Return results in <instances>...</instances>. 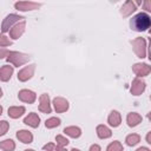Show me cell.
<instances>
[{"label": "cell", "mask_w": 151, "mask_h": 151, "mask_svg": "<svg viewBox=\"0 0 151 151\" xmlns=\"http://www.w3.org/2000/svg\"><path fill=\"white\" fill-rule=\"evenodd\" d=\"M18 138L21 139L24 143H31V140H32V136L27 131H20V132H18Z\"/></svg>", "instance_id": "cell-14"}, {"label": "cell", "mask_w": 151, "mask_h": 151, "mask_svg": "<svg viewBox=\"0 0 151 151\" xmlns=\"http://www.w3.org/2000/svg\"><path fill=\"white\" fill-rule=\"evenodd\" d=\"M1 112H2V107L0 106V114H1Z\"/></svg>", "instance_id": "cell-22"}, {"label": "cell", "mask_w": 151, "mask_h": 151, "mask_svg": "<svg viewBox=\"0 0 151 151\" xmlns=\"http://www.w3.org/2000/svg\"><path fill=\"white\" fill-rule=\"evenodd\" d=\"M109 122H110V124L113 125V126H118V125H119L120 117H119V114H118L117 111L111 112V116H110V118H109Z\"/></svg>", "instance_id": "cell-13"}, {"label": "cell", "mask_w": 151, "mask_h": 151, "mask_svg": "<svg viewBox=\"0 0 151 151\" xmlns=\"http://www.w3.org/2000/svg\"><path fill=\"white\" fill-rule=\"evenodd\" d=\"M8 129V124L7 122H0V136L4 134Z\"/></svg>", "instance_id": "cell-18"}, {"label": "cell", "mask_w": 151, "mask_h": 151, "mask_svg": "<svg viewBox=\"0 0 151 151\" xmlns=\"http://www.w3.org/2000/svg\"><path fill=\"white\" fill-rule=\"evenodd\" d=\"M0 45H11V41L6 37L0 35Z\"/></svg>", "instance_id": "cell-19"}, {"label": "cell", "mask_w": 151, "mask_h": 151, "mask_svg": "<svg viewBox=\"0 0 151 151\" xmlns=\"http://www.w3.org/2000/svg\"><path fill=\"white\" fill-rule=\"evenodd\" d=\"M33 70H34V65H31L29 67H26V68H24L19 74H18V78L20 79V80H22V81H25V80H27L28 78H31L32 77V73H33Z\"/></svg>", "instance_id": "cell-4"}, {"label": "cell", "mask_w": 151, "mask_h": 151, "mask_svg": "<svg viewBox=\"0 0 151 151\" xmlns=\"http://www.w3.org/2000/svg\"><path fill=\"white\" fill-rule=\"evenodd\" d=\"M15 7L18 9H20V11H31V9H34V8L40 7V5L32 4V2H20V4H17Z\"/></svg>", "instance_id": "cell-7"}, {"label": "cell", "mask_w": 151, "mask_h": 151, "mask_svg": "<svg viewBox=\"0 0 151 151\" xmlns=\"http://www.w3.org/2000/svg\"><path fill=\"white\" fill-rule=\"evenodd\" d=\"M59 124H60L59 118H51V119L46 120V126L47 127H54V126H58Z\"/></svg>", "instance_id": "cell-17"}, {"label": "cell", "mask_w": 151, "mask_h": 151, "mask_svg": "<svg viewBox=\"0 0 151 151\" xmlns=\"http://www.w3.org/2000/svg\"><path fill=\"white\" fill-rule=\"evenodd\" d=\"M25 124H27V125H31L32 127H37L38 125H39V122H40V119H39V117L35 114V113H31L28 117H26L25 118Z\"/></svg>", "instance_id": "cell-6"}, {"label": "cell", "mask_w": 151, "mask_h": 151, "mask_svg": "<svg viewBox=\"0 0 151 151\" xmlns=\"http://www.w3.org/2000/svg\"><path fill=\"white\" fill-rule=\"evenodd\" d=\"M65 132L72 137H79L80 136V130L78 127H67V129H65Z\"/></svg>", "instance_id": "cell-16"}, {"label": "cell", "mask_w": 151, "mask_h": 151, "mask_svg": "<svg viewBox=\"0 0 151 151\" xmlns=\"http://www.w3.org/2000/svg\"><path fill=\"white\" fill-rule=\"evenodd\" d=\"M57 140H59L61 144H67V142H68L67 139H65V138H63V137H60V136L57 137Z\"/></svg>", "instance_id": "cell-20"}, {"label": "cell", "mask_w": 151, "mask_h": 151, "mask_svg": "<svg viewBox=\"0 0 151 151\" xmlns=\"http://www.w3.org/2000/svg\"><path fill=\"white\" fill-rule=\"evenodd\" d=\"M40 101H41V104H40V110L44 111V112H46V113H48V112L51 111L50 103H48V96H47V94H42V96L40 97Z\"/></svg>", "instance_id": "cell-8"}, {"label": "cell", "mask_w": 151, "mask_h": 151, "mask_svg": "<svg viewBox=\"0 0 151 151\" xmlns=\"http://www.w3.org/2000/svg\"><path fill=\"white\" fill-rule=\"evenodd\" d=\"M18 19H24L22 17H18V15H14V14H11V15H8L7 18H6V20L4 21V24H2V31L4 32H6L8 28H9V26L14 22V21H17Z\"/></svg>", "instance_id": "cell-5"}, {"label": "cell", "mask_w": 151, "mask_h": 151, "mask_svg": "<svg viewBox=\"0 0 151 151\" xmlns=\"http://www.w3.org/2000/svg\"><path fill=\"white\" fill-rule=\"evenodd\" d=\"M19 98H20L21 100H24V101L32 103V101H34V99H35V94H34L32 91L22 90V91H20V93H19Z\"/></svg>", "instance_id": "cell-3"}, {"label": "cell", "mask_w": 151, "mask_h": 151, "mask_svg": "<svg viewBox=\"0 0 151 151\" xmlns=\"http://www.w3.org/2000/svg\"><path fill=\"white\" fill-rule=\"evenodd\" d=\"M12 72H13V68H12V67H9V66H4V67L0 70V78L6 81V80H8V79L11 78Z\"/></svg>", "instance_id": "cell-10"}, {"label": "cell", "mask_w": 151, "mask_h": 151, "mask_svg": "<svg viewBox=\"0 0 151 151\" xmlns=\"http://www.w3.org/2000/svg\"><path fill=\"white\" fill-rule=\"evenodd\" d=\"M7 53H8V51H7V50H0V58H4Z\"/></svg>", "instance_id": "cell-21"}, {"label": "cell", "mask_w": 151, "mask_h": 151, "mask_svg": "<svg viewBox=\"0 0 151 151\" xmlns=\"http://www.w3.org/2000/svg\"><path fill=\"white\" fill-rule=\"evenodd\" d=\"M111 1H118V0H111Z\"/></svg>", "instance_id": "cell-23"}, {"label": "cell", "mask_w": 151, "mask_h": 151, "mask_svg": "<svg viewBox=\"0 0 151 151\" xmlns=\"http://www.w3.org/2000/svg\"><path fill=\"white\" fill-rule=\"evenodd\" d=\"M28 55L26 54H22V53H18V52H12L9 53V57H8V60H11L12 63H14V65L19 66L21 64H24L25 61L28 60Z\"/></svg>", "instance_id": "cell-2"}, {"label": "cell", "mask_w": 151, "mask_h": 151, "mask_svg": "<svg viewBox=\"0 0 151 151\" xmlns=\"http://www.w3.org/2000/svg\"><path fill=\"white\" fill-rule=\"evenodd\" d=\"M24 112H25V109H24V107H11V109L8 110V114H9L11 117H13V118L20 117Z\"/></svg>", "instance_id": "cell-12"}, {"label": "cell", "mask_w": 151, "mask_h": 151, "mask_svg": "<svg viewBox=\"0 0 151 151\" xmlns=\"http://www.w3.org/2000/svg\"><path fill=\"white\" fill-rule=\"evenodd\" d=\"M130 26L133 31H138V32L145 31L150 26V17L145 13H139L131 19Z\"/></svg>", "instance_id": "cell-1"}, {"label": "cell", "mask_w": 151, "mask_h": 151, "mask_svg": "<svg viewBox=\"0 0 151 151\" xmlns=\"http://www.w3.org/2000/svg\"><path fill=\"white\" fill-rule=\"evenodd\" d=\"M54 107H55L57 111H60V112H61V111L67 110L68 104H67L66 100H64V99H61V98H57V99H54Z\"/></svg>", "instance_id": "cell-9"}, {"label": "cell", "mask_w": 151, "mask_h": 151, "mask_svg": "<svg viewBox=\"0 0 151 151\" xmlns=\"http://www.w3.org/2000/svg\"><path fill=\"white\" fill-rule=\"evenodd\" d=\"M0 97H1V90H0Z\"/></svg>", "instance_id": "cell-24"}, {"label": "cell", "mask_w": 151, "mask_h": 151, "mask_svg": "<svg viewBox=\"0 0 151 151\" xmlns=\"http://www.w3.org/2000/svg\"><path fill=\"white\" fill-rule=\"evenodd\" d=\"M98 136H99L100 138H106V137H110V136H111V132H110V130H109L107 127H105V126H99V127H98Z\"/></svg>", "instance_id": "cell-15"}, {"label": "cell", "mask_w": 151, "mask_h": 151, "mask_svg": "<svg viewBox=\"0 0 151 151\" xmlns=\"http://www.w3.org/2000/svg\"><path fill=\"white\" fill-rule=\"evenodd\" d=\"M24 27H25V22H21L20 25H17V26L11 31V34H12L13 39H17V38L24 32Z\"/></svg>", "instance_id": "cell-11"}]
</instances>
